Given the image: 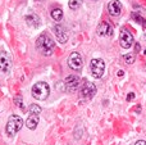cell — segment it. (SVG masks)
Returning a JSON list of instances; mask_svg holds the SVG:
<instances>
[{
    "instance_id": "6da1fadb",
    "label": "cell",
    "mask_w": 146,
    "mask_h": 145,
    "mask_svg": "<svg viewBox=\"0 0 146 145\" xmlns=\"http://www.w3.org/2000/svg\"><path fill=\"white\" fill-rule=\"evenodd\" d=\"M36 49L40 51L42 55L50 57L55 50V43L54 40L48 35V33H41L36 39Z\"/></svg>"
},
{
    "instance_id": "7a4b0ae2",
    "label": "cell",
    "mask_w": 146,
    "mask_h": 145,
    "mask_svg": "<svg viewBox=\"0 0 146 145\" xmlns=\"http://www.w3.org/2000/svg\"><path fill=\"white\" fill-rule=\"evenodd\" d=\"M23 126V120L17 114H13L8 118L7 122V127H5V132L9 136H14L18 131L22 128Z\"/></svg>"
},
{
    "instance_id": "3957f363",
    "label": "cell",
    "mask_w": 146,
    "mask_h": 145,
    "mask_svg": "<svg viewBox=\"0 0 146 145\" xmlns=\"http://www.w3.org/2000/svg\"><path fill=\"white\" fill-rule=\"evenodd\" d=\"M50 94V87L46 82H37L32 87V96L37 100H46Z\"/></svg>"
},
{
    "instance_id": "277c9868",
    "label": "cell",
    "mask_w": 146,
    "mask_h": 145,
    "mask_svg": "<svg viewBox=\"0 0 146 145\" xmlns=\"http://www.w3.org/2000/svg\"><path fill=\"white\" fill-rule=\"evenodd\" d=\"M90 71L95 78H100L103 77L104 72H105V62L100 58H95L91 61L90 63Z\"/></svg>"
},
{
    "instance_id": "5b68a950",
    "label": "cell",
    "mask_w": 146,
    "mask_h": 145,
    "mask_svg": "<svg viewBox=\"0 0 146 145\" xmlns=\"http://www.w3.org/2000/svg\"><path fill=\"white\" fill-rule=\"evenodd\" d=\"M96 94V86L95 84H92L91 81H85L81 86L80 90V95L81 98H85V99H91L94 95Z\"/></svg>"
},
{
    "instance_id": "8992f818",
    "label": "cell",
    "mask_w": 146,
    "mask_h": 145,
    "mask_svg": "<svg viewBox=\"0 0 146 145\" xmlns=\"http://www.w3.org/2000/svg\"><path fill=\"white\" fill-rule=\"evenodd\" d=\"M12 69V57L8 51L0 53V72L3 73H9Z\"/></svg>"
},
{
    "instance_id": "52a82bcc",
    "label": "cell",
    "mask_w": 146,
    "mask_h": 145,
    "mask_svg": "<svg viewBox=\"0 0 146 145\" xmlns=\"http://www.w3.org/2000/svg\"><path fill=\"white\" fill-rule=\"evenodd\" d=\"M119 44H121V46L123 49H129L133 45V36L126 28H122L121 30V33H119Z\"/></svg>"
},
{
    "instance_id": "ba28073f",
    "label": "cell",
    "mask_w": 146,
    "mask_h": 145,
    "mask_svg": "<svg viewBox=\"0 0 146 145\" xmlns=\"http://www.w3.org/2000/svg\"><path fill=\"white\" fill-rule=\"evenodd\" d=\"M53 31H54V35H55L58 43L66 44L67 41H68V31H67V28L64 27V26L55 25L54 26V28H53Z\"/></svg>"
},
{
    "instance_id": "9c48e42d",
    "label": "cell",
    "mask_w": 146,
    "mask_h": 145,
    "mask_svg": "<svg viewBox=\"0 0 146 145\" xmlns=\"http://www.w3.org/2000/svg\"><path fill=\"white\" fill-rule=\"evenodd\" d=\"M82 64H83V59H82V57H81V54L73 51L71 55H69V58H68L69 68L73 69V71H78V69H81Z\"/></svg>"
},
{
    "instance_id": "30bf717a",
    "label": "cell",
    "mask_w": 146,
    "mask_h": 145,
    "mask_svg": "<svg viewBox=\"0 0 146 145\" xmlns=\"http://www.w3.org/2000/svg\"><path fill=\"white\" fill-rule=\"evenodd\" d=\"M64 86H66V90L68 92H72V91H74V90H77L78 86H80V77L76 76V74L68 76L66 78V81H64Z\"/></svg>"
},
{
    "instance_id": "8fae6325",
    "label": "cell",
    "mask_w": 146,
    "mask_h": 145,
    "mask_svg": "<svg viewBox=\"0 0 146 145\" xmlns=\"http://www.w3.org/2000/svg\"><path fill=\"white\" fill-rule=\"evenodd\" d=\"M96 32L99 36H105V37H110L113 36V27L109 25L108 22H101L96 28Z\"/></svg>"
},
{
    "instance_id": "7c38bea8",
    "label": "cell",
    "mask_w": 146,
    "mask_h": 145,
    "mask_svg": "<svg viewBox=\"0 0 146 145\" xmlns=\"http://www.w3.org/2000/svg\"><path fill=\"white\" fill-rule=\"evenodd\" d=\"M108 12L113 17H118L122 13V3L119 0H111L108 4Z\"/></svg>"
},
{
    "instance_id": "4fadbf2b",
    "label": "cell",
    "mask_w": 146,
    "mask_h": 145,
    "mask_svg": "<svg viewBox=\"0 0 146 145\" xmlns=\"http://www.w3.org/2000/svg\"><path fill=\"white\" fill-rule=\"evenodd\" d=\"M38 121H40L38 114H30L27 121H26V126H27V128H30V130H35L38 125Z\"/></svg>"
},
{
    "instance_id": "5bb4252c",
    "label": "cell",
    "mask_w": 146,
    "mask_h": 145,
    "mask_svg": "<svg viewBox=\"0 0 146 145\" xmlns=\"http://www.w3.org/2000/svg\"><path fill=\"white\" fill-rule=\"evenodd\" d=\"M50 15L55 22H60V21L63 19V10H62L60 8H54V9H51Z\"/></svg>"
},
{
    "instance_id": "9a60e30c",
    "label": "cell",
    "mask_w": 146,
    "mask_h": 145,
    "mask_svg": "<svg viewBox=\"0 0 146 145\" xmlns=\"http://www.w3.org/2000/svg\"><path fill=\"white\" fill-rule=\"evenodd\" d=\"M26 21L30 26H33V27H38L40 26V18L37 17L36 14H30L26 17Z\"/></svg>"
},
{
    "instance_id": "2e32d148",
    "label": "cell",
    "mask_w": 146,
    "mask_h": 145,
    "mask_svg": "<svg viewBox=\"0 0 146 145\" xmlns=\"http://www.w3.org/2000/svg\"><path fill=\"white\" fill-rule=\"evenodd\" d=\"M135 58H136V57H135L133 53H127V54H124V55H123V59L126 61L127 64H132V63H133Z\"/></svg>"
},
{
    "instance_id": "e0dca14e",
    "label": "cell",
    "mask_w": 146,
    "mask_h": 145,
    "mask_svg": "<svg viewBox=\"0 0 146 145\" xmlns=\"http://www.w3.org/2000/svg\"><path fill=\"white\" fill-rule=\"evenodd\" d=\"M82 1L83 0H69L68 5L72 10H74V9H77V8H80V5L82 4Z\"/></svg>"
},
{
    "instance_id": "ac0fdd59",
    "label": "cell",
    "mask_w": 146,
    "mask_h": 145,
    "mask_svg": "<svg viewBox=\"0 0 146 145\" xmlns=\"http://www.w3.org/2000/svg\"><path fill=\"white\" fill-rule=\"evenodd\" d=\"M41 110V107H38L37 104H32L30 107V114H40Z\"/></svg>"
},
{
    "instance_id": "d6986e66",
    "label": "cell",
    "mask_w": 146,
    "mask_h": 145,
    "mask_svg": "<svg viewBox=\"0 0 146 145\" xmlns=\"http://www.w3.org/2000/svg\"><path fill=\"white\" fill-rule=\"evenodd\" d=\"M14 102H15V104H17V107L19 108V109H22V110H25V104H23V102L21 100V98L19 96H17L14 99Z\"/></svg>"
},
{
    "instance_id": "ffe728a7",
    "label": "cell",
    "mask_w": 146,
    "mask_h": 145,
    "mask_svg": "<svg viewBox=\"0 0 146 145\" xmlns=\"http://www.w3.org/2000/svg\"><path fill=\"white\" fill-rule=\"evenodd\" d=\"M132 18H135V19L140 21V23H141V25L146 26V23H145V19H144V18H141V17H140V15H137V14H132Z\"/></svg>"
},
{
    "instance_id": "44dd1931",
    "label": "cell",
    "mask_w": 146,
    "mask_h": 145,
    "mask_svg": "<svg viewBox=\"0 0 146 145\" xmlns=\"http://www.w3.org/2000/svg\"><path fill=\"white\" fill-rule=\"evenodd\" d=\"M133 98H135V94H133V92H129V94L127 95V102H131Z\"/></svg>"
},
{
    "instance_id": "7402d4cb",
    "label": "cell",
    "mask_w": 146,
    "mask_h": 145,
    "mask_svg": "<svg viewBox=\"0 0 146 145\" xmlns=\"http://www.w3.org/2000/svg\"><path fill=\"white\" fill-rule=\"evenodd\" d=\"M135 145H146V141L144 140H139V141H136V144Z\"/></svg>"
},
{
    "instance_id": "603a6c76",
    "label": "cell",
    "mask_w": 146,
    "mask_h": 145,
    "mask_svg": "<svg viewBox=\"0 0 146 145\" xmlns=\"http://www.w3.org/2000/svg\"><path fill=\"white\" fill-rule=\"evenodd\" d=\"M118 76H119V77L123 76V71H119V72H118Z\"/></svg>"
},
{
    "instance_id": "cb8c5ba5",
    "label": "cell",
    "mask_w": 146,
    "mask_h": 145,
    "mask_svg": "<svg viewBox=\"0 0 146 145\" xmlns=\"http://www.w3.org/2000/svg\"><path fill=\"white\" fill-rule=\"evenodd\" d=\"M136 51H140V45L139 44H136Z\"/></svg>"
},
{
    "instance_id": "d4e9b609",
    "label": "cell",
    "mask_w": 146,
    "mask_h": 145,
    "mask_svg": "<svg viewBox=\"0 0 146 145\" xmlns=\"http://www.w3.org/2000/svg\"><path fill=\"white\" fill-rule=\"evenodd\" d=\"M91 1H96V0H91Z\"/></svg>"
}]
</instances>
